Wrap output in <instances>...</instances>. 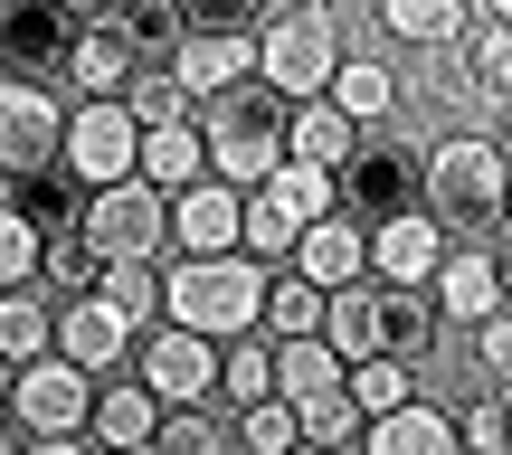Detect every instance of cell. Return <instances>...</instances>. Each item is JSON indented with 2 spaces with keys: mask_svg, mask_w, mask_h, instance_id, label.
<instances>
[{
  "mask_svg": "<svg viewBox=\"0 0 512 455\" xmlns=\"http://www.w3.org/2000/svg\"><path fill=\"white\" fill-rule=\"evenodd\" d=\"M0 399H10V361H0Z\"/></svg>",
  "mask_w": 512,
  "mask_h": 455,
  "instance_id": "obj_48",
  "label": "cell"
},
{
  "mask_svg": "<svg viewBox=\"0 0 512 455\" xmlns=\"http://www.w3.org/2000/svg\"><path fill=\"white\" fill-rule=\"evenodd\" d=\"M48 323H57V294L38 285V275H29V285H0V361H10V370L48 351Z\"/></svg>",
  "mask_w": 512,
  "mask_h": 455,
  "instance_id": "obj_25",
  "label": "cell"
},
{
  "mask_svg": "<svg viewBox=\"0 0 512 455\" xmlns=\"http://www.w3.org/2000/svg\"><path fill=\"white\" fill-rule=\"evenodd\" d=\"M133 181H152L171 200V190H190V181H209V152H200V124H143L133 133Z\"/></svg>",
  "mask_w": 512,
  "mask_h": 455,
  "instance_id": "obj_22",
  "label": "cell"
},
{
  "mask_svg": "<svg viewBox=\"0 0 512 455\" xmlns=\"http://www.w3.org/2000/svg\"><path fill=\"white\" fill-rule=\"evenodd\" d=\"M370 19H380L399 48H446V38H465V0H370Z\"/></svg>",
  "mask_w": 512,
  "mask_h": 455,
  "instance_id": "obj_27",
  "label": "cell"
},
{
  "mask_svg": "<svg viewBox=\"0 0 512 455\" xmlns=\"http://www.w3.org/2000/svg\"><path fill=\"white\" fill-rule=\"evenodd\" d=\"M48 10H67V19H95V10H105V0H48Z\"/></svg>",
  "mask_w": 512,
  "mask_h": 455,
  "instance_id": "obj_44",
  "label": "cell"
},
{
  "mask_svg": "<svg viewBox=\"0 0 512 455\" xmlns=\"http://www.w3.org/2000/svg\"><path fill=\"white\" fill-rule=\"evenodd\" d=\"M285 455H351V446H304V437H294V446H285Z\"/></svg>",
  "mask_w": 512,
  "mask_h": 455,
  "instance_id": "obj_45",
  "label": "cell"
},
{
  "mask_svg": "<svg viewBox=\"0 0 512 455\" xmlns=\"http://www.w3.org/2000/svg\"><path fill=\"white\" fill-rule=\"evenodd\" d=\"M256 332H266V342H304V332H323V285L266 266V313H256Z\"/></svg>",
  "mask_w": 512,
  "mask_h": 455,
  "instance_id": "obj_28",
  "label": "cell"
},
{
  "mask_svg": "<svg viewBox=\"0 0 512 455\" xmlns=\"http://www.w3.org/2000/svg\"><path fill=\"white\" fill-rule=\"evenodd\" d=\"M105 19L133 38V57H143V67H162V48L181 38V10H171V0H105Z\"/></svg>",
  "mask_w": 512,
  "mask_h": 455,
  "instance_id": "obj_34",
  "label": "cell"
},
{
  "mask_svg": "<svg viewBox=\"0 0 512 455\" xmlns=\"http://www.w3.org/2000/svg\"><path fill=\"white\" fill-rule=\"evenodd\" d=\"M285 408H294V427H304V446H351V437H361V408H351L342 380L304 389V399H285Z\"/></svg>",
  "mask_w": 512,
  "mask_h": 455,
  "instance_id": "obj_32",
  "label": "cell"
},
{
  "mask_svg": "<svg viewBox=\"0 0 512 455\" xmlns=\"http://www.w3.org/2000/svg\"><path fill=\"white\" fill-rule=\"evenodd\" d=\"M86 294H95V304H114L133 332H143V323H162V266H143V256H105Z\"/></svg>",
  "mask_w": 512,
  "mask_h": 455,
  "instance_id": "obj_26",
  "label": "cell"
},
{
  "mask_svg": "<svg viewBox=\"0 0 512 455\" xmlns=\"http://www.w3.org/2000/svg\"><path fill=\"white\" fill-rule=\"evenodd\" d=\"M67 38H76L67 10H48V0H10V10H0V76L57 86V67H67Z\"/></svg>",
  "mask_w": 512,
  "mask_h": 455,
  "instance_id": "obj_15",
  "label": "cell"
},
{
  "mask_svg": "<svg viewBox=\"0 0 512 455\" xmlns=\"http://www.w3.org/2000/svg\"><path fill=\"white\" fill-rule=\"evenodd\" d=\"M10 200H19V219L38 237H57V228H76V200H86V190H76L67 171H29V181H10Z\"/></svg>",
  "mask_w": 512,
  "mask_h": 455,
  "instance_id": "obj_33",
  "label": "cell"
},
{
  "mask_svg": "<svg viewBox=\"0 0 512 455\" xmlns=\"http://www.w3.org/2000/svg\"><path fill=\"white\" fill-rule=\"evenodd\" d=\"M133 67H143V57H133V38L114 29L105 10L95 19H76V38H67V67H57V86H76V95H124L133 86ZM67 95V105H76Z\"/></svg>",
  "mask_w": 512,
  "mask_h": 455,
  "instance_id": "obj_19",
  "label": "cell"
},
{
  "mask_svg": "<svg viewBox=\"0 0 512 455\" xmlns=\"http://www.w3.org/2000/svg\"><path fill=\"white\" fill-rule=\"evenodd\" d=\"M285 275H304V285H351V275H370V247H361V219L351 209H323L304 237L285 247Z\"/></svg>",
  "mask_w": 512,
  "mask_h": 455,
  "instance_id": "obj_20",
  "label": "cell"
},
{
  "mask_svg": "<svg viewBox=\"0 0 512 455\" xmlns=\"http://www.w3.org/2000/svg\"><path fill=\"white\" fill-rule=\"evenodd\" d=\"M503 181H512V162H503V133H465V124H446L437 143L418 152V209L437 219L446 247H503Z\"/></svg>",
  "mask_w": 512,
  "mask_h": 455,
  "instance_id": "obj_1",
  "label": "cell"
},
{
  "mask_svg": "<svg viewBox=\"0 0 512 455\" xmlns=\"http://www.w3.org/2000/svg\"><path fill=\"white\" fill-rule=\"evenodd\" d=\"M332 200H342L361 228L389 219V209H418V143H408L399 124H389V143H370V133H361V152L332 171Z\"/></svg>",
  "mask_w": 512,
  "mask_h": 455,
  "instance_id": "obj_10",
  "label": "cell"
},
{
  "mask_svg": "<svg viewBox=\"0 0 512 455\" xmlns=\"http://www.w3.org/2000/svg\"><path fill=\"white\" fill-rule=\"evenodd\" d=\"M456 455H512V418H503V389H475L456 418Z\"/></svg>",
  "mask_w": 512,
  "mask_h": 455,
  "instance_id": "obj_37",
  "label": "cell"
},
{
  "mask_svg": "<svg viewBox=\"0 0 512 455\" xmlns=\"http://www.w3.org/2000/svg\"><path fill=\"white\" fill-rule=\"evenodd\" d=\"M133 114L114 105V95H76L67 105V133H57V171H67L76 190H105V181H133Z\"/></svg>",
  "mask_w": 512,
  "mask_h": 455,
  "instance_id": "obj_9",
  "label": "cell"
},
{
  "mask_svg": "<svg viewBox=\"0 0 512 455\" xmlns=\"http://www.w3.org/2000/svg\"><path fill=\"white\" fill-rule=\"evenodd\" d=\"M266 313V266L256 256H162V323L200 332V342H238Z\"/></svg>",
  "mask_w": 512,
  "mask_h": 455,
  "instance_id": "obj_2",
  "label": "cell"
},
{
  "mask_svg": "<svg viewBox=\"0 0 512 455\" xmlns=\"http://www.w3.org/2000/svg\"><path fill=\"white\" fill-rule=\"evenodd\" d=\"M143 446L152 455H238V446H228V418H209V408H162Z\"/></svg>",
  "mask_w": 512,
  "mask_h": 455,
  "instance_id": "obj_31",
  "label": "cell"
},
{
  "mask_svg": "<svg viewBox=\"0 0 512 455\" xmlns=\"http://www.w3.org/2000/svg\"><path fill=\"white\" fill-rule=\"evenodd\" d=\"M351 152H361V124H351V114H332V95H304V105H285V162L342 171Z\"/></svg>",
  "mask_w": 512,
  "mask_h": 455,
  "instance_id": "obj_23",
  "label": "cell"
},
{
  "mask_svg": "<svg viewBox=\"0 0 512 455\" xmlns=\"http://www.w3.org/2000/svg\"><path fill=\"white\" fill-rule=\"evenodd\" d=\"M351 455H456V408L418 389V399H399V408H380V418H361Z\"/></svg>",
  "mask_w": 512,
  "mask_h": 455,
  "instance_id": "obj_16",
  "label": "cell"
},
{
  "mask_svg": "<svg viewBox=\"0 0 512 455\" xmlns=\"http://www.w3.org/2000/svg\"><path fill=\"white\" fill-rule=\"evenodd\" d=\"M171 10H181V29H256L275 0H171Z\"/></svg>",
  "mask_w": 512,
  "mask_h": 455,
  "instance_id": "obj_41",
  "label": "cell"
},
{
  "mask_svg": "<svg viewBox=\"0 0 512 455\" xmlns=\"http://www.w3.org/2000/svg\"><path fill=\"white\" fill-rule=\"evenodd\" d=\"M294 437H304V427H294V408L266 389V399H247V408H238V437H228V446H247V455H285Z\"/></svg>",
  "mask_w": 512,
  "mask_h": 455,
  "instance_id": "obj_36",
  "label": "cell"
},
{
  "mask_svg": "<svg viewBox=\"0 0 512 455\" xmlns=\"http://www.w3.org/2000/svg\"><path fill=\"white\" fill-rule=\"evenodd\" d=\"M465 351H475V389H512V323L503 313L465 323Z\"/></svg>",
  "mask_w": 512,
  "mask_h": 455,
  "instance_id": "obj_39",
  "label": "cell"
},
{
  "mask_svg": "<svg viewBox=\"0 0 512 455\" xmlns=\"http://www.w3.org/2000/svg\"><path fill=\"white\" fill-rule=\"evenodd\" d=\"M29 275H38V228L19 219L10 181H0V285H29Z\"/></svg>",
  "mask_w": 512,
  "mask_h": 455,
  "instance_id": "obj_40",
  "label": "cell"
},
{
  "mask_svg": "<svg viewBox=\"0 0 512 455\" xmlns=\"http://www.w3.org/2000/svg\"><path fill=\"white\" fill-rule=\"evenodd\" d=\"M332 114H351L361 133H389L408 114V76L389 67V57H361V48H342V67H332Z\"/></svg>",
  "mask_w": 512,
  "mask_h": 455,
  "instance_id": "obj_17",
  "label": "cell"
},
{
  "mask_svg": "<svg viewBox=\"0 0 512 455\" xmlns=\"http://www.w3.org/2000/svg\"><path fill=\"white\" fill-rule=\"evenodd\" d=\"M190 124H200L209 181H228V190L266 181V171L285 162V95H266L256 76H247V86H228V95H200Z\"/></svg>",
  "mask_w": 512,
  "mask_h": 455,
  "instance_id": "obj_5",
  "label": "cell"
},
{
  "mask_svg": "<svg viewBox=\"0 0 512 455\" xmlns=\"http://www.w3.org/2000/svg\"><path fill=\"white\" fill-rule=\"evenodd\" d=\"M228 247H238V190L228 181L171 190V256H228Z\"/></svg>",
  "mask_w": 512,
  "mask_h": 455,
  "instance_id": "obj_21",
  "label": "cell"
},
{
  "mask_svg": "<svg viewBox=\"0 0 512 455\" xmlns=\"http://www.w3.org/2000/svg\"><path fill=\"white\" fill-rule=\"evenodd\" d=\"M475 19H512V0H465V29H475Z\"/></svg>",
  "mask_w": 512,
  "mask_h": 455,
  "instance_id": "obj_43",
  "label": "cell"
},
{
  "mask_svg": "<svg viewBox=\"0 0 512 455\" xmlns=\"http://www.w3.org/2000/svg\"><path fill=\"white\" fill-rule=\"evenodd\" d=\"M86 399H95L86 370L57 361V351H38V361L10 370V399H0V418H10L19 437H86Z\"/></svg>",
  "mask_w": 512,
  "mask_h": 455,
  "instance_id": "obj_7",
  "label": "cell"
},
{
  "mask_svg": "<svg viewBox=\"0 0 512 455\" xmlns=\"http://www.w3.org/2000/svg\"><path fill=\"white\" fill-rule=\"evenodd\" d=\"M48 351H57V361H76L86 380H105V370H124V351H133V323H124L114 304H95V294H57Z\"/></svg>",
  "mask_w": 512,
  "mask_h": 455,
  "instance_id": "obj_14",
  "label": "cell"
},
{
  "mask_svg": "<svg viewBox=\"0 0 512 455\" xmlns=\"http://www.w3.org/2000/svg\"><path fill=\"white\" fill-rule=\"evenodd\" d=\"M418 294H427V313L456 323V332L484 323V313H503V247H446Z\"/></svg>",
  "mask_w": 512,
  "mask_h": 455,
  "instance_id": "obj_13",
  "label": "cell"
},
{
  "mask_svg": "<svg viewBox=\"0 0 512 455\" xmlns=\"http://www.w3.org/2000/svg\"><path fill=\"white\" fill-rule=\"evenodd\" d=\"M266 389H275V342H266V332H238V342H219V389H209V399L247 408V399H266Z\"/></svg>",
  "mask_w": 512,
  "mask_h": 455,
  "instance_id": "obj_29",
  "label": "cell"
},
{
  "mask_svg": "<svg viewBox=\"0 0 512 455\" xmlns=\"http://www.w3.org/2000/svg\"><path fill=\"white\" fill-rule=\"evenodd\" d=\"M342 48L351 38H342V10H332V0H275V10L256 19V86L304 105V95L332 86Z\"/></svg>",
  "mask_w": 512,
  "mask_h": 455,
  "instance_id": "obj_4",
  "label": "cell"
},
{
  "mask_svg": "<svg viewBox=\"0 0 512 455\" xmlns=\"http://www.w3.org/2000/svg\"><path fill=\"white\" fill-rule=\"evenodd\" d=\"M342 389L361 418H380V408L418 399V361H399V351H380V361H342Z\"/></svg>",
  "mask_w": 512,
  "mask_h": 455,
  "instance_id": "obj_30",
  "label": "cell"
},
{
  "mask_svg": "<svg viewBox=\"0 0 512 455\" xmlns=\"http://www.w3.org/2000/svg\"><path fill=\"white\" fill-rule=\"evenodd\" d=\"M0 455H19V437H10V418H0Z\"/></svg>",
  "mask_w": 512,
  "mask_h": 455,
  "instance_id": "obj_46",
  "label": "cell"
},
{
  "mask_svg": "<svg viewBox=\"0 0 512 455\" xmlns=\"http://www.w3.org/2000/svg\"><path fill=\"white\" fill-rule=\"evenodd\" d=\"M95 455H152V446H95Z\"/></svg>",
  "mask_w": 512,
  "mask_h": 455,
  "instance_id": "obj_47",
  "label": "cell"
},
{
  "mask_svg": "<svg viewBox=\"0 0 512 455\" xmlns=\"http://www.w3.org/2000/svg\"><path fill=\"white\" fill-rule=\"evenodd\" d=\"M124 361L162 408H209V389H219V342H200V332H181V323H143Z\"/></svg>",
  "mask_w": 512,
  "mask_h": 455,
  "instance_id": "obj_8",
  "label": "cell"
},
{
  "mask_svg": "<svg viewBox=\"0 0 512 455\" xmlns=\"http://www.w3.org/2000/svg\"><path fill=\"white\" fill-rule=\"evenodd\" d=\"M57 133H67V95L29 86V76H0V181L57 171Z\"/></svg>",
  "mask_w": 512,
  "mask_h": 455,
  "instance_id": "obj_11",
  "label": "cell"
},
{
  "mask_svg": "<svg viewBox=\"0 0 512 455\" xmlns=\"http://www.w3.org/2000/svg\"><path fill=\"white\" fill-rule=\"evenodd\" d=\"M162 76L200 105V95H228V86H247L256 76V29H181L162 48Z\"/></svg>",
  "mask_w": 512,
  "mask_h": 455,
  "instance_id": "obj_12",
  "label": "cell"
},
{
  "mask_svg": "<svg viewBox=\"0 0 512 455\" xmlns=\"http://www.w3.org/2000/svg\"><path fill=\"white\" fill-rule=\"evenodd\" d=\"M114 105H124V114H133V124H181V114H190V95H181V86H171V76H162V67H133V86H124V95H114Z\"/></svg>",
  "mask_w": 512,
  "mask_h": 455,
  "instance_id": "obj_38",
  "label": "cell"
},
{
  "mask_svg": "<svg viewBox=\"0 0 512 455\" xmlns=\"http://www.w3.org/2000/svg\"><path fill=\"white\" fill-rule=\"evenodd\" d=\"M19 455H95L86 437H19Z\"/></svg>",
  "mask_w": 512,
  "mask_h": 455,
  "instance_id": "obj_42",
  "label": "cell"
},
{
  "mask_svg": "<svg viewBox=\"0 0 512 455\" xmlns=\"http://www.w3.org/2000/svg\"><path fill=\"white\" fill-rule=\"evenodd\" d=\"M76 237H86L95 256H143V266H162L171 256V200L152 181H105L76 200Z\"/></svg>",
  "mask_w": 512,
  "mask_h": 455,
  "instance_id": "obj_6",
  "label": "cell"
},
{
  "mask_svg": "<svg viewBox=\"0 0 512 455\" xmlns=\"http://www.w3.org/2000/svg\"><path fill=\"white\" fill-rule=\"evenodd\" d=\"M95 266H105V256H95L76 228L38 237V285H48V294H86V285H95Z\"/></svg>",
  "mask_w": 512,
  "mask_h": 455,
  "instance_id": "obj_35",
  "label": "cell"
},
{
  "mask_svg": "<svg viewBox=\"0 0 512 455\" xmlns=\"http://www.w3.org/2000/svg\"><path fill=\"white\" fill-rule=\"evenodd\" d=\"M361 247H370V275H380V285H427L437 256H446V237H437L427 209H389V219L361 228Z\"/></svg>",
  "mask_w": 512,
  "mask_h": 455,
  "instance_id": "obj_18",
  "label": "cell"
},
{
  "mask_svg": "<svg viewBox=\"0 0 512 455\" xmlns=\"http://www.w3.org/2000/svg\"><path fill=\"white\" fill-rule=\"evenodd\" d=\"M323 342H332V361H380V351L418 361V351L437 342V313H427V294H418V285L351 275V285H332V294H323Z\"/></svg>",
  "mask_w": 512,
  "mask_h": 455,
  "instance_id": "obj_3",
  "label": "cell"
},
{
  "mask_svg": "<svg viewBox=\"0 0 512 455\" xmlns=\"http://www.w3.org/2000/svg\"><path fill=\"white\" fill-rule=\"evenodd\" d=\"M152 418H162V399H152L143 380H114L105 370V389L86 399V446H143Z\"/></svg>",
  "mask_w": 512,
  "mask_h": 455,
  "instance_id": "obj_24",
  "label": "cell"
}]
</instances>
